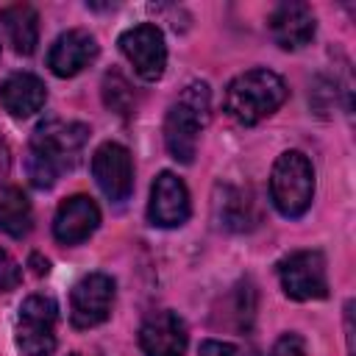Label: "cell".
I'll return each instance as SVG.
<instances>
[{
  "label": "cell",
  "instance_id": "cell-1",
  "mask_svg": "<svg viewBox=\"0 0 356 356\" xmlns=\"http://www.w3.org/2000/svg\"><path fill=\"white\" fill-rule=\"evenodd\" d=\"M86 136H89V128L83 122H64V120L39 122L31 136L28 161H25L31 184L39 189L53 186L64 170L78 164Z\"/></svg>",
  "mask_w": 356,
  "mask_h": 356
},
{
  "label": "cell",
  "instance_id": "cell-2",
  "mask_svg": "<svg viewBox=\"0 0 356 356\" xmlns=\"http://www.w3.org/2000/svg\"><path fill=\"white\" fill-rule=\"evenodd\" d=\"M211 120V92L203 81H192L175 97L164 120V145L170 156L181 164H192L197 150V136Z\"/></svg>",
  "mask_w": 356,
  "mask_h": 356
},
{
  "label": "cell",
  "instance_id": "cell-3",
  "mask_svg": "<svg viewBox=\"0 0 356 356\" xmlns=\"http://www.w3.org/2000/svg\"><path fill=\"white\" fill-rule=\"evenodd\" d=\"M286 100V83L273 70H248L225 86V111L242 122L256 125L275 114Z\"/></svg>",
  "mask_w": 356,
  "mask_h": 356
},
{
  "label": "cell",
  "instance_id": "cell-4",
  "mask_svg": "<svg viewBox=\"0 0 356 356\" xmlns=\"http://www.w3.org/2000/svg\"><path fill=\"white\" fill-rule=\"evenodd\" d=\"M270 197L284 217H300L314 200V167L300 150H284L270 172Z\"/></svg>",
  "mask_w": 356,
  "mask_h": 356
},
{
  "label": "cell",
  "instance_id": "cell-5",
  "mask_svg": "<svg viewBox=\"0 0 356 356\" xmlns=\"http://www.w3.org/2000/svg\"><path fill=\"white\" fill-rule=\"evenodd\" d=\"M56 320L58 306L47 295H31L19 306L17 317V348L25 356H50L56 350Z\"/></svg>",
  "mask_w": 356,
  "mask_h": 356
},
{
  "label": "cell",
  "instance_id": "cell-6",
  "mask_svg": "<svg viewBox=\"0 0 356 356\" xmlns=\"http://www.w3.org/2000/svg\"><path fill=\"white\" fill-rule=\"evenodd\" d=\"M278 281L292 300H320L328 295L325 256L320 250H295L278 261Z\"/></svg>",
  "mask_w": 356,
  "mask_h": 356
},
{
  "label": "cell",
  "instance_id": "cell-7",
  "mask_svg": "<svg viewBox=\"0 0 356 356\" xmlns=\"http://www.w3.org/2000/svg\"><path fill=\"white\" fill-rule=\"evenodd\" d=\"M120 50L128 58V64L134 67V72L142 81H159L167 70V44H164V33L150 25H134L120 36Z\"/></svg>",
  "mask_w": 356,
  "mask_h": 356
},
{
  "label": "cell",
  "instance_id": "cell-8",
  "mask_svg": "<svg viewBox=\"0 0 356 356\" xmlns=\"http://www.w3.org/2000/svg\"><path fill=\"white\" fill-rule=\"evenodd\" d=\"M92 175L111 203H122L134 192V159L120 142H103L92 156Z\"/></svg>",
  "mask_w": 356,
  "mask_h": 356
},
{
  "label": "cell",
  "instance_id": "cell-9",
  "mask_svg": "<svg viewBox=\"0 0 356 356\" xmlns=\"http://www.w3.org/2000/svg\"><path fill=\"white\" fill-rule=\"evenodd\" d=\"M114 281L106 273L83 275L70 295V320L75 328H95L111 314Z\"/></svg>",
  "mask_w": 356,
  "mask_h": 356
},
{
  "label": "cell",
  "instance_id": "cell-10",
  "mask_svg": "<svg viewBox=\"0 0 356 356\" xmlns=\"http://www.w3.org/2000/svg\"><path fill=\"white\" fill-rule=\"evenodd\" d=\"M189 192H186V184L164 170L156 175L153 186H150V203H147V217L153 225L159 228H178L189 220Z\"/></svg>",
  "mask_w": 356,
  "mask_h": 356
},
{
  "label": "cell",
  "instance_id": "cell-11",
  "mask_svg": "<svg viewBox=\"0 0 356 356\" xmlns=\"http://www.w3.org/2000/svg\"><path fill=\"white\" fill-rule=\"evenodd\" d=\"M186 342V323L170 309L153 312L139 328V348L145 356H184Z\"/></svg>",
  "mask_w": 356,
  "mask_h": 356
},
{
  "label": "cell",
  "instance_id": "cell-12",
  "mask_svg": "<svg viewBox=\"0 0 356 356\" xmlns=\"http://www.w3.org/2000/svg\"><path fill=\"white\" fill-rule=\"evenodd\" d=\"M100 225V209L89 195H72L58 203L53 217V236L61 245H78L89 239Z\"/></svg>",
  "mask_w": 356,
  "mask_h": 356
},
{
  "label": "cell",
  "instance_id": "cell-13",
  "mask_svg": "<svg viewBox=\"0 0 356 356\" xmlns=\"http://www.w3.org/2000/svg\"><path fill=\"white\" fill-rule=\"evenodd\" d=\"M95 58H97V42H95V36L89 31H83V28H72V31L61 33L53 42V47L47 53V67L58 78H72L81 70H86Z\"/></svg>",
  "mask_w": 356,
  "mask_h": 356
},
{
  "label": "cell",
  "instance_id": "cell-14",
  "mask_svg": "<svg viewBox=\"0 0 356 356\" xmlns=\"http://www.w3.org/2000/svg\"><path fill=\"white\" fill-rule=\"evenodd\" d=\"M267 25H270V33H273L275 44L284 47V50L306 47L314 39V28H317L314 14L306 3H281L270 14Z\"/></svg>",
  "mask_w": 356,
  "mask_h": 356
},
{
  "label": "cell",
  "instance_id": "cell-15",
  "mask_svg": "<svg viewBox=\"0 0 356 356\" xmlns=\"http://www.w3.org/2000/svg\"><path fill=\"white\" fill-rule=\"evenodd\" d=\"M47 100V89L42 78L33 72H14L0 83V106L11 117H31Z\"/></svg>",
  "mask_w": 356,
  "mask_h": 356
},
{
  "label": "cell",
  "instance_id": "cell-16",
  "mask_svg": "<svg viewBox=\"0 0 356 356\" xmlns=\"http://www.w3.org/2000/svg\"><path fill=\"white\" fill-rule=\"evenodd\" d=\"M0 22L6 28V36L11 47L19 56H31L39 44V14L28 3H14L0 8Z\"/></svg>",
  "mask_w": 356,
  "mask_h": 356
},
{
  "label": "cell",
  "instance_id": "cell-17",
  "mask_svg": "<svg viewBox=\"0 0 356 356\" xmlns=\"http://www.w3.org/2000/svg\"><path fill=\"white\" fill-rule=\"evenodd\" d=\"M31 228H33V211H31L28 197L17 186L6 189L0 195V231L14 239H22L28 236Z\"/></svg>",
  "mask_w": 356,
  "mask_h": 356
},
{
  "label": "cell",
  "instance_id": "cell-18",
  "mask_svg": "<svg viewBox=\"0 0 356 356\" xmlns=\"http://www.w3.org/2000/svg\"><path fill=\"white\" fill-rule=\"evenodd\" d=\"M217 214L222 220L225 228L231 231H248L256 225V214H253V200L250 195H245L242 189H222V200H217Z\"/></svg>",
  "mask_w": 356,
  "mask_h": 356
},
{
  "label": "cell",
  "instance_id": "cell-19",
  "mask_svg": "<svg viewBox=\"0 0 356 356\" xmlns=\"http://www.w3.org/2000/svg\"><path fill=\"white\" fill-rule=\"evenodd\" d=\"M103 100L111 111H117L120 117H128L134 114V106H136V97L128 86V81L120 75V72H108L103 78Z\"/></svg>",
  "mask_w": 356,
  "mask_h": 356
},
{
  "label": "cell",
  "instance_id": "cell-20",
  "mask_svg": "<svg viewBox=\"0 0 356 356\" xmlns=\"http://www.w3.org/2000/svg\"><path fill=\"white\" fill-rule=\"evenodd\" d=\"M19 281H22V267L14 261V256L6 248H0V292L17 289Z\"/></svg>",
  "mask_w": 356,
  "mask_h": 356
},
{
  "label": "cell",
  "instance_id": "cell-21",
  "mask_svg": "<svg viewBox=\"0 0 356 356\" xmlns=\"http://www.w3.org/2000/svg\"><path fill=\"white\" fill-rule=\"evenodd\" d=\"M270 356H306V342H303L300 334L289 331V334H284V337L275 339Z\"/></svg>",
  "mask_w": 356,
  "mask_h": 356
},
{
  "label": "cell",
  "instance_id": "cell-22",
  "mask_svg": "<svg viewBox=\"0 0 356 356\" xmlns=\"http://www.w3.org/2000/svg\"><path fill=\"white\" fill-rule=\"evenodd\" d=\"M197 356H242V350L231 342H220V339H206L200 342Z\"/></svg>",
  "mask_w": 356,
  "mask_h": 356
},
{
  "label": "cell",
  "instance_id": "cell-23",
  "mask_svg": "<svg viewBox=\"0 0 356 356\" xmlns=\"http://www.w3.org/2000/svg\"><path fill=\"white\" fill-rule=\"evenodd\" d=\"M28 264L33 267V273H36V275H44V273L50 270V261H47V259H42L39 253H33V256L28 259Z\"/></svg>",
  "mask_w": 356,
  "mask_h": 356
},
{
  "label": "cell",
  "instance_id": "cell-24",
  "mask_svg": "<svg viewBox=\"0 0 356 356\" xmlns=\"http://www.w3.org/2000/svg\"><path fill=\"white\" fill-rule=\"evenodd\" d=\"M70 356H83V353H70Z\"/></svg>",
  "mask_w": 356,
  "mask_h": 356
}]
</instances>
